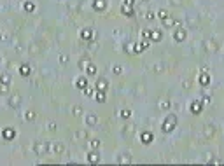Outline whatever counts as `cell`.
I'll list each match as a JSON object with an SVG mask.
<instances>
[{"mask_svg": "<svg viewBox=\"0 0 224 166\" xmlns=\"http://www.w3.org/2000/svg\"><path fill=\"white\" fill-rule=\"evenodd\" d=\"M175 126H177V115L175 114H168V117L163 121V131L165 133H170L175 129Z\"/></svg>", "mask_w": 224, "mask_h": 166, "instance_id": "1", "label": "cell"}, {"mask_svg": "<svg viewBox=\"0 0 224 166\" xmlns=\"http://www.w3.org/2000/svg\"><path fill=\"white\" fill-rule=\"evenodd\" d=\"M33 152H35L37 156H46V154L49 152V145H47L46 142H35V144H33Z\"/></svg>", "mask_w": 224, "mask_h": 166, "instance_id": "2", "label": "cell"}, {"mask_svg": "<svg viewBox=\"0 0 224 166\" xmlns=\"http://www.w3.org/2000/svg\"><path fill=\"white\" fill-rule=\"evenodd\" d=\"M49 150H51L53 154H56V156H61L63 150H65V147H63V144H60V142H53L51 145H49Z\"/></svg>", "mask_w": 224, "mask_h": 166, "instance_id": "3", "label": "cell"}, {"mask_svg": "<svg viewBox=\"0 0 224 166\" xmlns=\"http://www.w3.org/2000/svg\"><path fill=\"white\" fill-rule=\"evenodd\" d=\"M98 124V115L93 114V112H89V114H86V126L88 128H93V126Z\"/></svg>", "mask_w": 224, "mask_h": 166, "instance_id": "4", "label": "cell"}, {"mask_svg": "<svg viewBox=\"0 0 224 166\" xmlns=\"http://www.w3.org/2000/svg\"><path fill=\"white\" fill-rule=\"evenodd\" d=\"M201 108H203V102H200V100H196V102H193V103L189 105V110H191V114H194V115L200 114Z\"/></svg>", "mask_w": 224, "mask_h": 166, "instance_id": "5", "label": "cell"}, {"mask_svg": "<svg viewBox=\"0 0 224 166\" xmlns=\"http://www.w3.org/2000/svg\"><path fill=\"white\" fill-rule=\"evenodd\" d=\"M186 37H187V31L184 30V28H177V30L173 31V39H175L177 42L186 40Z\"/></svg>", "mask_w": 224, "mask_h": 166, "instance_id": "6", "label": "cell"}, {"mask_svg": "<svg viewBox=\"0 0 224 166\" xmlns=\"http://www.w3.org/2000/svg\"><path fill=\"white\" fill-rule=\"evenodd\" d=\"M107 86H109V82H107V79H103V77L96 79V82H95L96 91H105V89H107Z\"/></svg>", "mask_w": 224, "mask_h": 166, "instance_id": "7", "label": "cell"}, {"mask_svg": "<svg viewBox=\"0 0 224 166\" xmlns=\"http://www.w3.org/2000/svg\"><path fill=\"white\" fill-rule=\"evenodd\" d=\"M88 161H89L91 165H96V163H100V154L96 152V149H91V152L88 154Z\"/></svg>", "mask_w": 224, "mask_h": 166, "instance_id": "8", "label": "cell"}, {"mask_svg": "<svg viewBox=\"0 0 224 166\" xmlns=\"http://www.w3.org/2000/svg\"><path fill=\"white\" fill-rule=\"evenodd\" d=\"M93 9L95 10H105L107 9V0H95V2H93Z\"/></svg>", "mask_w": 224, "mask_h": 166, "instance_id": "9", "label": "cell"}, {"mask_svg": "<svg viewBox=\"0 0 224 166\" xmlns=\"http://www.w3.org/2000/svg\"><path fill=\"white\" fill-rule=\"evenodd\" d=\"M20 103H21V96L16 93V94H14V96L9 100V105H11V107H14V108H18V107H20Z\"/></svg>", "mask_w": 224, "mask_h": 166, "instance_id": "10", "label": "cell"}, {"mask_svg": "<svg viewBox=\"0 0 224 166\" xmlns=\"http://www.w3.org/2000/svg\"><path fill=\"white\" fill-rule=\"evenodd\" d=\"M20 73L23 75V77H26V75H30L32 73V68H30V65H26V63H23L20 67Z\"/></svg>", "mask_w": 224, "mask_h": 166, "instance_id": "11", "label": "cell"}, {"mask_svg": "<svg viewBox=\"0 0 224 166\" xmlns=\"http://www.w3.org/2000/svg\"><path fill=\"white\" fill-rule=\"evenodd\" d=\"M75 86L79 87V89H84V87H88V81H86V77H77V81H75Z\"/></svg>", "mask_w": 224, "mask_h": 166, "instance_id": "12", "label": "cell"}, {"mask_svg": "<svg viewBox=\"0 0 224 166\" xmlns=\"http://www.w3.org/2000/svg\"><path fill=\"white\" fill-rule=\"evenodd\" d=\"M208 82H210V75H208V72H207V70H203L201 77H200V84H201V86H207Z\"/></svg>", "mask_w": 224, "mask_h": 166, "instance_id": "13", "label": "cell"}, {"mask_svg": "<svg viewBox=\"0 0 224 166\" xmlns=\"http://www.w3.org/2000/svg\"><path fill=\"white\" fill-rule=\"evenodd\" d=\"M121 12H123V14H126L128 18H133V9H132V5H126V4H124V5L121 7Z\"/></svg>", "mask_w": 224, "mask_h": 166, "instance_id": "14", "label": "cell"}, {"mask_svg": "<svg viewBox=\"0 0 224 166\" xmlns=\"http://www.w3.org/2000/svg\"><path fill=\"white\" fill-rule=\"evenodd\" d=\"M161 37H163V35H161V31H159V30H154V31H151V40H154V42H159V40H161Z\"/></svg>", "mask_w": 224, "mask_h": 166, "instance_id": "15", "label": "cell"}, {"mask_svg": "<svg viewBox=\"0 0 224 166\" xmlns=\"http://www.w3.org/2000/svg\"><path fill=\"white\" fill-rule=\"evenodd\" d=\"M91 35H93L91 28H84V30L81 31V37H82V39H86V40H89V39H91Z\"/></svg>", "mask_w": 224, "mask_h": 166, "instance_id": "16", "label": "cell"}, {"mask_svg": "<svg viewBox=\"0 0 224 166\" xmlns=\"http://www.w3.org/2000/svg\"><path fill=\"white\" fill-rule=\"evenodd\" d=\"M142 144L144 145H149V144H151V142H153V135H151V133H144L142 135Z\"/></svg>", "mask_w": 224, "mask_h": 166, "instance_id": "17", "label": "cell"}, {"mask_svg": "<svg viewBox=\"0 0 224 166\" xmlns=\"http://www.w3.org/2000/svg\"><path fill=\"white\" fill-rule=\"evenodd\" d=\"M175 23H177V21L173 19V18H166V19L163 21V25L166 26V28H172V26H175Z\"/></svg>", "mask_w": 224, "mask_h": 166, "instance_id": "18", "label": "cell"}, {"mask_svg": "<svg viewBox=\"0 0 224 166\" xmlns=\"http://www.w3.org/2000/svg\"><path fill=\"white\" fill-rule=\"evenodd\" d=\"M170 100H161V102H159V108H161V110H168V108H170Z\"/></svg>", "mask_w": 224, "mask_h": 166, "instance_id": "19", "label": "cell"}, {"mask_svg": "<svg viewBox=\"0 0 224 166\" xmlns=\"http://www.w3.org/2000/svg\"><path fill=\"white\" fill-rule=\"evenodd\" d=\"M153 70H154L156 73H161V72L165 70V63H156V65L153 67Z\"/></svg>", "mask_w": 224, "mask_h": 166, "instance_id": "20", "label": "cell"}, {"mask_svg": "<svg viewBox=\"0 0 224 166\" xmlns=\"http://www.w3.org/2000/svg\"><path fill=\"white\" fill-rule=\"evenodd\" d=\"M0 82H2V84H9V86H11V77L7 75V73H2V75H0Z\"/></svg>", "mask_w": 224, "mask_h": 166, "instance_id": "21", "label": "cell"}, {"mask_svg": "<svg viewBox=\"0 0 224 166\" xmlns=\"http://www.w3.org/2000/svg\"><path fill=\"white\" fill-rule=\"evenodd\" d=\"M12 136H16V131H14V129H5V131H4V138L9 140V138H12Z\"/></svg>", "mask_w": 224, "mask_h": 166, "instance_id": "22", "label": "cell"}, {"mask_svg": "<svg viewBox=\"0 0 224 166\" xmlns=\"http://www.w3.org/2000/svg\"><path fill=\"white\" fill-rule=\"evenodd\" d=\"M86 73H88V75H95V73H96V67H95V65H88V68H86Z\"/></svg>", "mask_w": 224, "mask_h": 166, "instance_id": "23", "label": "cell"}, {"mask_svg": "<svg viewBox=\"0 0 224 166\" xmlns=\"http://www.w3.org/2000/svg\"><path fill=\"white\" fill-rule=\"evenodd\" d=\"M95 98H96V102H100V103H103V102H105V93H103V91H98Z\"/></svg>", "mask_w": 224, "mask_h": 166, "instance_id": "24", "label": "cell"}, {"mask_svg": "<svg viewBox=\"0 0 224 166\" xmlns=\"http://www.w3.org/2000/svg\"><path fill=\"white\" fill-rule=\"evenodd\" d=\"M212 135H214V126H207L205 128V136L208 138V136H212Z\"/></svg>", "mask_w": 224, "mask_h": 166, "instance_id": "25", "label": "cell"}, {"mask_svg": "<svg viewBox=\"0 0 224 166\" xmlns=\"http://www.w3.org/2000/svg\"><path fill=\"white\" fill-rule=\"evenodd\" d=\"M158 18H159V19H161V21H165V19H166V18H168V14H166V10H165V9L158 10Z\"/></svg>", "mask_w": 224, "mask_h": 166, "instance_id": "26", "label": "cell"}, {"mask_svg": "<svg viewBox=\"0 0 224 166\" xmlns=\"http://www.w3.org/2000/svg\"><path fill=\"white\" fill-rule=\"evenodd\" d=\"M89 147H91V149H98V147H100V140H96V138L89 140Z\"/></svg>", "mask_w": 224, "mask_h": 166, "instance_id": "27", "label": "cell"}, {"mask_svg": "<svg viewBox=\"0 0 224 166\" xmlns=\"http://www.w3.org/2000/svg\"><path fill=\"white\" fill-rule=\"evenodd\" d=\"M25 119H26V121H33V119H35V112H33V110H28V112L25 114Z\"/></svg>", "mask_w": 224, "mask_h": 166, "instance_id": "28", "label": "cell"}, {"mask_svg": "<svg viewBox=\"0 0 224 166\" xmlns=\"http://www.w3.org/2000/svg\"><path fill=\"white\" fill-rule=\"evenodd\" d=\"M130 115H132V110H128V108H123V110H121V117H123V119H128Z\"/></svg>", "mask_w": 224, "mask_h": 166, "instance_id": "29", "label": "cell"}, {"mask_svg": "<svg viewBox=\"0 0 224 166\" xmlns=\"http://www.w3.org/2000/svg\"><path fill=\"white\" fill-rule=\"evenodd\" d=\"M9 91V84H2L0 82V94H5Z\"/></svg>", "mask_w": 224, "mask_h": 166, "instance_id": "30", "label": "cell"}, {"mask_svg": "<svg viewBox=\"0 0 224 166\" xmlns=\"http://www.w3.org/2000/svg\"><path fill=\"white\" fill-rule=\"evenodd\" d=\"M25 10H28V12H33V10H35V5H33L32 2H26V4H25Z\"/></svg>", "mask_w": 224, "mask_h": 166, "instance_id": "31", "label": "cell"}, {"mask_svg": "<svg viewBox=\"0 0 224 166\" xmlns=\"http://www.w3.org/2000/svg\"><path fill=\"white\" fill-rule=\"evenodd\" d=\"M124 156H126V157H119L117 161H119V163H130V161H132V157H130V154H124Z\"/></svg>", "mask_w": 224, "mask_h": 166, "instance_id": "32", "label": "cell"}, {"mask_svg": "<svg viewBox=\"0 0 224 166\" xmlns=\"http://www.w3.org/2000/svg\"><path fill=\"white\" fill-rule=\"evenodd\" d=\"M86 136H88V131H77V133H75V138H86Z\"/></svg>", "mask_w": 224, "mask_h": 166, "instance_id": "33", "label": "cell"}, {"mask_svg": "<svg viewBox=\"0 0 224 166\" xmlns=\"http://www.w3.org/2000/svg\"><path fill=\"white\" fill-rule=\"evenodd\" d=\"M72 112H74V115H81V107H79V105H75V107L72 108Z\"/></svg>", "mask_w": 224, "mask_h": 166, "instance_id": "34", "label": "cell"}, {"mask_svg": "<svg viewBox=\"0 0 224 166\" xmlns=\"http://www.w3.org/2000/svg\"><path fill=\"white\" fill-rule=\"evenodd\" d=\"M112 72L116 73V75H119V73H121L123 70H121V67H119V65H114V68H112Z\"/></svg>", "mask_w": 224, "mask_h": 166, "instance_id": "35", "label": "cell"}, {"mask_svg": "<svg viewBox=\"0 0 224 166\" xmlns=\"http://www.w3.org/2000/svg\"><path fill=\"white\" fill-rule=\"evenodd\" d=\"M67 61H68V56H67V54H61V56H60V63H63V65H65Z\"/></svg>", "mask_w": 224, "mask_h": 166, "instance_id": "36", "label": "cell"}, {"mask_svg": "<svg viewBox=\"0 0 224 166\" xmlns=\"http://www.w3.org/2000/svg\"><path fill=\"white\" fill-rule=\"evenodd\" d=\"M145 19H147V21L154 19V12H151V10H149V12H147V14H145Z\"/></svg>", "mask_w": 224, "mask_h": 166, "instance_id": "37", "label": "cell"}, {"mask_svg": "<svg viewBox=\"0 0 224 166\" xmlns=\"http://www.w3.org/2000/svg\"><path fill=\"white\" fill-rule=\"evenodd\" d=\"M47 129H56V124H54V123H49V124H47Z\"/></svg>", "mask_w": 224, "mask_h": 166, "instance_id": "38", "label": "cell"}]
</instances>
